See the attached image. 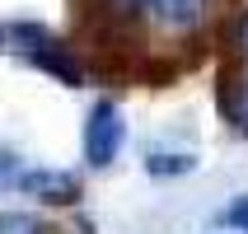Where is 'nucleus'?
Listing matches in <instances>:
<instances>
[{"label":"nucleus","instance_id":"obj_1","mask_svg":"<svg viewBox=\"0 0 248 234\" xmlns=\"http://www.w3.org/2000/svg\"><path fill=\"white\" fill-rule=\"evenodd\" d=\"M122 112H117V103L112 98H98L94 108H89V122H84V159L94 169H108L112 159H117V150H122Z\"/></svg>","mask_w":248,"mask_h":234},{"label":"nucleus","instance_id":"obj_2","mask_svg":"<svg viewBox=\"0 0 248 234\" xmlns=\"http://www.w3.org/2000/svg\"><path fill=\"white\" fill-rule=\"evenodd\" d=\"M14 187L28 192V197H38V202H47V206H70L80 197V178L75 173H61V169H24L14 178Z\"/></svg>","mask_w":248,"mask_h":234},{"label":"nucleus","instance_id":"obj_3","mask_svg":"<svg viewBox=\"0 0 248 234\" xmlns=\"http://www.w3.org/2000/svg\"><path fill=\"white\" fill-rule=\"evenodd\" d=\"M28 61H33V66H42L47 75H56L61 84H70V89L80 84V66H75V61H70V52H66V47H56L52 38L33 42V47H28Z\"/></svg>","mask_w":248,"mask_h":234},{"label":"nucleus","instance_id":"obj_4","mask_svg":"<svg viewBox=\"0 0 248 234\" xmlns=\"http://www.w3.org/2000/svg\"><path fill=\"white\" fill-rule=\"evenodd\" d=\"M164 28H192L202 19V0H145Z\"/></svg>","mask_w":248,"mask_h":234},{"label":"nucleus","instance_id":"obj_5","mask_svg":"<svg viewBox=\"0 0 248 234\" xmlns=\"http://www.w3.org/2000/svg\"><path fill=\"white\" fill-rule=\"evenodd\" d=\"M0 234H42V225L33 216H24V211H5L0 216Z\"/></svg>","mask_w":248,"mask_h":234},{"label":"nucleus","instance_id":"obj_6","mask_svg":"<svg viewBox=\"0 0 248 234\" xmlns=\"http://www.w3.org/2000/svg\"><path fill=\"white\" fill-rule=\"evenodd\" d=\"M150 173H187L192 169V155H150Z\"/></svg>","mask_w":248,"mask_h":234},{"label":"nucleus","instance_id":"obj_7","mask_svg":"<svg viewBox=\"0 0 248 234\" xmlns=\"http://www.w3.org/2000/svg\"><path fill=\"white\" fill-rule=\"evenodd\" d=\"M19 173H24V164H19L14 155H0V187H14Z\"/></svg>","mask_w":248,"mask_h":234},{"label":"nucleus","instance_id":"obj_8","mask_svg":"<svg viewBox=\"0 0 248 234\" xmlns=\"http://www.w3.org/2000/svg\"><path fill=\"white\" fill-rule=\"evenodd\" d=\"M225 220H230V225H239V230H244V234H248V197H239L234 206L225 211Z\"/></svg>","mask_w":248,"mask_h":234},{"label":"nucleus","instance_id":"obj_9","mask_svg":"<svg viewBox=\"0 0 248 234\" xmlns=\"http://www.w3.org/2000/svg\"><path fill=\"white\" fill-rule=\"evenodd\" d=\"M140 5H145V0H112V10H117V14H136Z\"/></svg>","mask_w":248,"mask_h":234},{"label":"nucleus","instance_id":"obj_10","mask_svg":"<svg viewBox=\"0 0 248 234\" xmlns=\"http://www.w3.org/2000/svg\"><path fill=\"white\" fill-rule=\"evenodd\" d=\"M239 47L248 52V19H244V28H239Z\"/></svg>","mask_w":248,"mask_h":234},{"label":"nucleus","instance_id":"obj_11","mask_svg":"<svg viewBox=\"0 0 248 234\" xmlns=\"http://www.w3.org/2000/svg\"><path fill=\"white\" fill-rule=\"evenodd\" d=\"M244 122H248V94H244Z\"/></svg>","mask_w":248,"mask_h":234}]
</instances>
